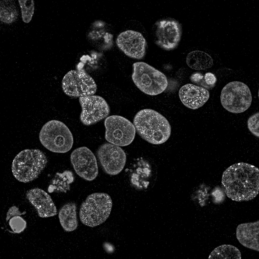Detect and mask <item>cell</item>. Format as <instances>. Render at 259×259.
Wrapping results in <instances>:
<instances>
[{
    "instance_id": "cell-1",
    "label": "cell",
    "mask_w": 259,
    "mask_h": 259,
    "mask_svg": "<svg viewBox=\"0 0 259 259\" xmlns=\"http://www.w3.org/2000/svg\"><path fill=\"white\" fill-rule=\"evenodd\" d=\"M259 170L244 162L234 164L223 173L222 183L227 196L237 202L253 199L258 194Z\"/></svg>"
},
{
    "instance_id": "cell-2",
    "label": "cell",
    "mask_w": 259,
    "mask_h": 259,
    "mask_svg": "<svg viewBox=\"0 0 259 259\" xmlns=\"http://www.w3.org/2000/svg\"><path fill=\"white\" fill-rule=\"evenodd\" d=\"M133 123L138 134L150 143L163 144L170 136L171 128L169 122L154 110L145 109L139 111L134 117Z\"/></svg>"
},
{
    "instance_id": "cell-3",
    "label": "cell",
    "mask_w": 259,
    "mask_h": 259,
    "mask_svg": "<svg viewBox=\"0 0 259 259\" xmlns=\"http://www.w3.org/2000/svg\"><path fill=\"white\" fill-rule=\"evenodd\" d=\"M48 163L44 153L38 149H26L19 153L14 159L11 170L14 178L24 183L31 182L38 178Z\"/></svg>"
},
{
    "instance_id": "cell-4",
    "label": "cell",
    "mask_w": 259,
    "mask_h": 259,
    "mask_svg": "<svg viewBox=\"0 0 259 259\" xmlns=\"http://www.w3.org/2000/svg\"><path fill=\"white\" fill-rule=\"evenodd\" d=\"M112 206V200L107 194H91L81 205L79 212L80 221L84 225L90 227L100 225L109 217Z\"/></svg>"
},
{
    "instance_id": "cell-5",
    "label": "cell",
    "mask_w": 259,
    "mask_h": 259,
    "mask_svg": "<svg viewBox=\"0 0 259 259\" xmlns=\"http://www.w3.org/2000/svg\"><path fill=\"white\" fill-rule=\"evenodd\" d=\"M39 137L44 147L55 153L68 152L73 143V137L69 128L63 122L56 120H50L43 125Z\"/></svg>"
},
{
    "instance_id": "cell-6",
    "label": "cell",
    "mask_w": 259,
    "mask_h": 259,
    "mask_svg": "<svg viewBox=\"0 0 259 259\" xmlns=\"http://www.w3.org/2000/svg\"><path fill=\"white\" fill-rule=\"evenodd\" d=\"M132 80L136 87L144 93L151 96L159 94L167 88V79L162 72L143 62L133 65Z\"/></svg>"
},
{
    "instance_id": "cell-7",
    "label": "cell",
    "mask_w": 259,
    "mask_h": 259,
    "mask_svg": "<svg viewBox=\"0 0 259 259\" xmlns=\"http://www.w3.org/2000/svg\"><path fill=\"white\" fill-rule=\"evenodd\" d=\"M221 104L226 110L235 114L242 113L251 105L252 97L248 86L238 81L230 82L223 88L220 95Z\"/></svg>"
},
{
    "instance_id": "cell-8",
    "label": "cell",
    "mask_w": 259,
    "mask_h": 259,
    "mask_svg": "<svg viewBox=\"0 0 259 259\" xmlns=\"http://www.w3.org/2000/svg\"><path fill=\"white\" fill-rule=\"evenodd\" d=\"M105 137L110 143L120 146H127L133 141L136 130L127 119L120 116L107 117L104 121Z\"/></svg>"
},
{
    "instance_id": "cell-9",
    "label": "cell",
    "mask_w": 259,
    "mask_h": 259,
    "mask_svg": "<svg viewBox=\"0 0 259 259\" xmlns=\"http://www.w3.org/2000/svg\"><path fill=\"white\" fill-rule=\"evenodd\" d=\"M62 87L64 93L72 97H78L94 95L97 85L94 79L83 71L71 70L64 76Z\"/></svg>"
},
{
    "instance_id": "cell-10",
    "label": "cell",
    "mask_w": 259,
    "mask_h": 259,
    "mask_svg": "<svg viewBox=\"0 0 259 259\" xmlns=\"http://www.w3.org/2000/svg\"><path fill=\"white\" fill-rule=\"evenodd\" d=\"M82 111L80 116L81 122L89 126L107 118L110 114L109 106L101 96L92 95L80 97Z\"/></svg>"
},
{
    "instance_id": "cell-11",
    "label": "cell",
    "mask_w": 259,
    "mask_h": 259,
    "mask_svg": "<svg viewBox=\"0 0 259 259\" xmlns=\"http://www.w3.org/2000/svg\"><path fill=\"white\" fill-rule=\"evenodd\" d=\"M96 155L103 171L111 175L119 174L123 169L126 162V156L120 146L110 143L100 146Z\"/></svg>"
},
{
    "instance_id": "cell-12",
    "label": "cell",
    "mask_w": 259,
    "mask_h": 259,
    "mask_svg": "<svg viewBox=\"0 0 259 259\" xmlns=\"http://www.w3.org/2000/svg\"><path fill=\"white\" fill-rule=\"evenodd\" d=\"M70 159L75 172L81 178L91 181L97 177L98 173L97 160L88 148L82 146L75 149L72 152Z\"/></svg>"
},
{
    "instance_id": "cell-13",
    "label": "cell",
    "mask_w": 259,
    "mask_h": 259,
    "mask_svg": "<svg viewBox=\"0 0 259 259\" xmlns=\"http://www.w3.org/2000/svg\"><path fill=\"white\" fill-rule=\"evenodd\" d=\"M116 42L118 48L129 57L141 59L145 56L146 40L139 32L133 30L123 32L118 36Z\"/></svg>"
},
{
    "instance_id": "cell-14",
    "label": "cell",
    "mask_w": 259,
    "mask_h": 259,
    "mask_svg": "<svg viewBox=\"0 0 259 259\" xmlns=\"http://www.w3.org/2000/svg\"><path fill=\"white\" fill-rule=\"evenodd\" d=\"M156 25V44L167 50L175 48L181 35V27L179 23L174 20H163L157 22Z\"/></svg>"
},
{
    "instance_id": "cell-15",
    "label": "cell",
    "mask_w": 259,
    "mask_h": 259,
    "mask_svg": "<svg viewBox=\"0 0 259 259\" xmlns=\"http://www.w3.org/2000/svg\"><path fill=\"white\" fill-rule=\"evenodd\" d=\"M26 196L40 217H53L57 214L56 208L51 196L42 189L38 188L31 189L27 192Z\"/></svg>"
},
{
    "instance_id": "cell-16",
    "label": "cell",
    "mask_w": 259,
    "mask_h": 259,
    "mask_svg": "<svg viewBox=\"0 0 259 259\" xmlns=\"http://www.w3.org/2000/svg\"><path fill=\"white\" fill-rule=\"evenodd\" d=\"M180 99L185 106L192 110L202 107L209 99V92L205 88L191 83L183 85L180 89Z\"/></svg>"
},
{
    "instance_id": "cell-17",
    "label": "cell",
    "mask_w": 259,
    "mask_h": 259,
    "mask_svg": "<svg viewBox=\"0 0 259 259\" xmlns=\"http://www.w3.org/2000/svg\"><path fill=\"white\" fill-rule=\"evenodd\" d=\"M259 221L241 223L236 229V237L244 247L259 251Z\"/></svg>"
},
{
    "instance_id": "cell-18",
    "label": "cell",
    "mask_w": 259,
    "mask_h": 259,
    "mask_svg": "<svg viewBox=\"0 0 259 259\" xmlns=\"http://www.w3.org/2000/svg\"><path fill=\"white\" fill-rule=\"evenodd\" d=\"M77 209L76 203L71 202L64 204L59 211L58 217L60 223L66 231H74L78 227Z\"/></svg>"
},
{
    "instance_id": "cell-19",
    "label": "cell",
    "mask_w": 259,
    "mask_h": 259,
    "mask_svg": "<svg viewBox=\"0 0 259 259\" xmlns=\"http://www.w3.org/2000/svg\"><path fill=\"white\" fill-rule=\"evenodd\" d=\"M186 63L191 69L196 70H206L213 65V59L207 53L196 50L189 53L186 57Z\"/></svg>"
},
{
    "instance_id": "cell-20",
    "label": "cell",
    "mask_w": 259,
    "mask_h": 259,
    "mask_svg": "<svg viewBox=\"0 0 259 259\" xmlns=\"http://www.w3.org/2000/svg\"><path fill=\"white\" fill-rule=\"evenodd\" d=\"M24 214V212H21L15 206H12L9 208L6 214V219L10 232L18 234L25 230L26 227V222L21 216Z\"/></svg>"
},
{
    "instance_id": "cell-21",
    "label": "cell",
    "mask_w": 259,
    "mask_h": 259,
    "mask_svg": "<svg viewBox=\"0 0 259 259\" xmlns=\"http://www.w3.org/2000/svg\"><path fill=\"white\" fill-rule=\"evenodd\" d=\"M208 259H241V253L236 247L229 244H223L215 248L211 252Z\"/></svg>"
},
{
    "instance_id": "cell-22",
    "label": "cell",
    "mask_w": 259,
    "mask_h": 259,
    "mask_svg": "<svg viewBox=\"0 0 259 259\" xmlns=\"http://www.w3.org/2000/svg\"><path fill=\"white\" fill-rule=\"evenodd\" d=\"M10 1H3L0 2L1 20L10 24L16 19L18 12L16 7Z\"/></svg>"
},
{
    "instance_id": "cell-23",
    "label": "cell",
    "mask_w": 259,
    "mask_h": 259,
    "mask_svg": "<svg viewBox=\"0 0 259 259\" xmlns=\"http://www.w3.org/2000/svg\"><path fill=\"white\" fill-rule=\"evenodd\" d=\"M18 1L21 9L23 20L26 23H28L31 21L34 13V1L20 0Z\"/></svg>"
},
{
    "instance_id": "cell-24",
    "label": "cell",
    "mask_w": 259,
    "mask_h": 259,
    "mask_svg": "<svg viewBox=\"0 0 259 259\" xmlns=\"http://www.w3.org/2000/svg\"><path fill=\"white\" fill-rule=\"evenodd\" d=\"M259 116L258 112L251 116L247 121L248 128L250 131L254 136L258 138Z\"/></svg>"
},
{
    "instance_id": "cell-25",
    "label": "cell",
    "mask_w": 259,
    "mask_h": 259,
    "mask_svg": "<svg viewBox=\"0 0 259 259\" xmlns=\"http://www.w3.org/2000/svg\"><path fill=\"white\" fill-rule=\"evenodd\" d=\"M205 82L210 88H212L214 86L217 81V78L215 75L210 72L206 73L204 76Z\"/></svg>"
}]
</instances>
